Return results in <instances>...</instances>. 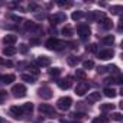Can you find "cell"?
I'll use <instances>...</instances> for the list:
<instances>
[{"mask_svg":"<svg viewBox=\"0 0 123 123\" xmlns=\"http://www.w3.org/2000/svg\"><path fill=\"white\" fill-rule=\"evenodd\" d=\"M15 75L13 74H6V75H0V81L5 83V84H12L15 81Z\"/></svg>","mask_w":123,"mask_h":123,"instance_id":"5bb4252c","label":"cell"},{"mask_svg":"<svg viewBox=\"0 0 123 123\" xmlns=\"http://www.w3.org/2000/svg\"><path fill=\"white\" fill-rule=\"evenodd\" d=\"M103 93H104V96L106 97H109V98H114L116 97V90L114 88H111V87H106L104 90H103Z\"/></svg>","mask_w":123,"mask_h":123,"instance_id":"e0dca14e","label":"cell"},{"mask_svg":"<svg viewBox=\"0 0 123 123\" xmlns=\"http://www.w3.org/2000/svg\"><path fill=\"white\" fill-rule=\"evenodd\" d=\"M12 93L16 98H22V97L26 96V87L23 84H15L12 87Z\"/></svg>","mask_w":123,"mask_h":123,"instance_id":"8992f818","label":"cell"},{"mask_svg":"<svg viewBox=\"0 0 123 123\" xmlns=\"http://www.w3.org/2000/svg\"><path fill=\"white\" fill-rule=\"evenodd\" d=\"M71 123H80V122H71Z\"/></svg>","mask_w":123,"mask_h":123,"instance_id":"f6af8a7d","label":"cell"},{"mask_svg":"<svg viewBox=\"0 0 123 123\" xmlns=\"http://www.w3.org/2000/svg\"><path fill=\"white\" fill-rule=\"evenodd\" d=\"M16 52H18V49L13 48V46H6V48H3V54H5L6 56H13V55H16Z\"/></svg>","mask_w":123,"mask_h":123,"instance_id":"ac0fdd59","label":"cell"},{"mask_svg":"<svg viewBox=\"0 0 123 123\" xmlns=\"http://www.w3.org/2000/svg\"><path fill=\"white\" fill-rule=\"evenodd\" d=\"M114 109V104H110V103H106V104H100V111L106 113V111H111Z\"/></svg>","mask_w":123,"mask_h":123,"instance_id":"44dd1931","label":"cell"},{"mask_svg":"<svg viewBox=\"0 0 123 123\" xmlns=\"http://www.w3.org/2000/svg\"><path fill=\"white\" fill-rule=\"evenodd\" d=\"M10 114L13 116V117H20L23 113H22V107H19V106H12L10 107Z\"/></svg>","mask_w":123,"mask_h":123,"instance_id":"9a60e30c","label":"cell"},{"mask_svg":"<svg viewBox=\"0 0 123 123\" xmlns=\"http://www.w3.org/2000/svg\"><path fill=\"white\" fill-rule=\"evenodd\" d=\"M111 119H113V120H117V122H120V120L123 119V116H122V113H119V111H114V113L111 114Z\"/></svg>","mask_w":123,"mask_h":123,"instance_id":"4dcf8cb0","label":"cell"},{"mask_svg":"<svg viewBox=\"0 0 123 123\" xmlns=\"http://www.w3.org/2000/svg\"><path fill=\"white\" fill-rule=\"evenodd\" d=\"M36 64H38L39 67H48V65H51V58H48V56H45V55L38 56Z\"/></svg>","mask_w":123,"mask_h":123,"instance_id":"8fae6325","label":"cell"},{"mask_svg":"<svg viewBox=\"0 0 123 123\" xmlns=\"http://www.w3.org/2000/svg\"><path fill=\"white\" fill-rule=\"evenodd\" d=\"M97 55H98V58H100V59L106 61V59H110V58H113L114 52H113V49H103V51H100Z\"/></svg>","mask_w":123,"mask_h":123,"instance_id":"30bf717a","label":"cell"},{"mask_svg":"<svg viewBox=\"0 0 123 123\" xmlns=\"http://www.w3.org/2000/svg\"><path fill=\"white\" fill-rule=\"evenodd\" d=\"M39 111L45 116V117H55L56 116V111H55V109H54V106H51V104H39Z\"/></svg>","mask_w":123,"mask_h":123,"instance_id":"3957f363","label":"cell"},{"mask_svg":"<svg viewBox=\"0 0 123 123\" xmlns=\"http://www.w3.org/2000/svg\"><path fill=\"white\" fill-rule=\"evenodd\" d=\"M20 78H22L23 81L29 83V84H33V83H35V77H33V75H29V74H22Z\"/></svg>","mask_w":123,"mask_h":123,"instance_id":"cb8c5ba5","label":"cell"},{"mask_svg":"<svg viewBox=\"0 0 123 123\" xmlns=\"http://www.w3.org/2000/svg\"><path fill=\"white\" fill-rule=\"evenodd\" d=\"M16 41H18V36H16V35H12V33H10V35H6V36L3 38V42H5L7 46H12L13 43H16Z\"/></svg>","mask_w":123,"mask_h":123,"instance_id":"7c38bea8","label":"cell"},{"mask_svg":"<svg viewBox=\"0 0 123 123\" xmlns=\"http://www.w3.org/2000/svg\"><path fill=\"white\" fill-rule=\"evenodd\" d=\"M104 71H106V67H98V68H97V73H98V74H103Z\"/></svg>","mask_w":123,"mask_h":123,"instance_id":"b9f144b4","label":"cell"},{"mask_svg":"<svg viewBox=\"0 0 123 123\" xmlns=\"http://www.w3.org/2000/svg\"><path fill=\"white\" fill-rule=\"evenodd\" d=\"M38 96H39L41 98H43V100H49V98H52L54 93H52V90H51L48 86H43V87H41V88L38 90Z\"/></svg>","mask_w":123,"mask_h":123,"instance_id":"52a82bcc","label":"cell"},{"mask_svg":"<svg viewBox=\"0 0 123 123\" xmlns=\"http://www.w3.org/2000/svg\"><path fill=\"white\" fill-rule=\"evenodd\" d=\"M88 106H86V103H77V111L78 110H87Z\"/></svg>","mask_w":123,"mask_h":123,"instance_id":"e575fe53","label":"cell"},{"mask_svg":"<svg viewBox=\"0 0 123 123\" xmlns=\"http://www.w3.org/2000/svg\"><path fill=\"white\" fill-rule=\"evenodd\" d=\"M58 6H61V7H71L73 3H70V2H58Z\"/></svg>","mask_w":123,"mask_h":123,"instance_id":"d590c367","label":"cell"},{"mask_svg":"<svg viewBox=\"0 0 123 123\" xmlns=\"http://www.w3.org/2000/svg\"><path fill=\"white\" fill-rule=\"evenodd\" d=\"M75 75H77L78 78H81L83 81L86 80V71H84V70H77V73H75Z\"/></svg>","mask_w":123,"mask_h":123,"instance_id":"f546056e","label":"cell"},{"mask_svg":"<svg viewBox=\"0 0 123 123\" xmlns=\"http://www.w3.org/2000/svg\"><path fill=\"white\" fill-rule=\"evenodd\" d=\"M101 42H103L104 45H113V43H114V36H113V35H106V36H103Z\"/></svg>","mask_w":123,"mask_h":123,"instance_id":"d6986e66","label":"cell"},{"mask_svg":"<svg viewBox=\"0 0 123 123\" xmlns=\"http://www.w3.org/2000/svg\"><path fill=\"white\" fill-rule=\"evenodd\" d=\"M45 46L48 49H51V51H61V49H64L67 46V43L62 42V41H59V39H56V38H49L45 42Z\"/></svg>","mask_w":123,"mask_h":123,"instance_id":"6da1fadb","label":"cell"},{"mask_svg":"<svg viewBox=\"0 0 123 123\" xmlns=\"http://www.w3.org/2000/svg\"><path fill=\"white\" fill-rule=\"evenodd\" d=\"M83 16H84V12H81V10H77V12H73V15H71V19H73V20H80Z\"/></svg>","mask_w":123,"mask_h":123,"instance_id":"d4e9b609","label":"cell"},{"mask_svg":"<svg viewBox=\"0 0 123 123\" xmlns=\"http://www.w3.org/2000/svg\"><path fill=\"white\" fill-rule=\"evenodd\" d=\"M56 84H58V87H59L61 90H68V88L71 87L73 81H71V77H67V78H62V80H58Z\"/></svg>","mask_w":123,"mask_h":123,"instance_id":"9c48e42d","label":"cell"},{"mask_svg":"<svg viewBox=\"0 0 123 123\" xmlns=\"http://www.w3.org/2000/svg\"><path fill=\"white\" fill-rule=\"evenodd\" d=\"M73 106V98L71 97H61V98H58V101H56V107L59 109V110H62V111H65V110H68L70 107Z\"/></svg>","mask_w":123,"mask_h":123,"instance_id":"277c9868","label":"cell"},{"mask_svg":"<svg viewBox=\"0 0 123 123\" xmlns=\"http://www.w3.org/2000/svg\"><path fill=\"white\" fill-rule=\"evenodd\" d=\"M65 20H67V15L64 12H56V13H54V15L49 16V22H51L52 26L58 25V23H64Z\"/></svg>","mask_w":123,"mask_h":123,"instance_id":"5b68a950","label":"cell"},{"mask_svg":"<svg viewBox=\"0 0 123 123\" xmlns=\"http://www.w3.org/2000/svg\"><path fill=\"white\" fill-rule=\"evenodd\" d=\"M122 9H123V7H122L120 5H117V6H111V7H110V12H111V15H119V13L122 12Z\"/></svg>","mask_w":123,"mask_h":123,"instance_id":"83f0119b","label":"cell"},{"mask_svg":"<svg viewBox=\"0 0 123 123\" xmlns=\"http://www.w3.org/2000/svg\"><path fill=\"white\" fill-rule=\"evenodd\" d=\"M93 67H94V62H93L91 59H87V61H84V62H83V68L84 70H91Z\"/></svg>","mask_w":123,"mask_h":123,"instance_id":"4316f807","label":"cell"},{"mask_svg":"<svg viewBox=\"0 0 123 123\" xmlns=\"http://www.w3.org/2000/svg\"><path fill=\"white\" fill-rule=\"evenodd\" d=\"M0 64H2V65H6V67H12V65H13V62H12L10 59H2V58H0Z\"/></svg>","mask_w":123,"mask_h":123,"instance_id":"1f68e13d","label":"cell"},{"mask_svg":"<svg viewBox=\"0 0 123 123\" xmlns=\"http://www.w3.org/2000/svg\"><path fill=\"white\" fill-rule=\"evenodd\" d=\"M62 33H64L65 36H68V38H70V36L73 35V31H71V28H70V26H65V28L62 29Z\"/></svg>","mask_w":123,"mask_h":123,"instance_id":"d6a6232c","label":"cell"},{"mask_svg":"<svg viewBox=\"0 0 123 123\" xmlns=\"http://www.w3.org/2000/svg\"><path fill=\"white\" fill-rule=\"evenodd\" d=\"M20 107H22V113H23V114H31V113L33 111V104H32V103H25V104H22Z\"/></svg>","mask_w":123,"mask_h":123,"instance_id":"2e32d148","label":"cell"},{"mask_svg":"<svg viewBox=\"0 0 123 123\" xmlns=\"http://www.w3.org/2000/svg\"><path fill=\"white\" fill-rule=\"evenodd\" d=\"M93 123H109V119L106 116H98L93 119Z\"/></svg>","mask_w":123,"mask_h":123,"instance_id":"484cf974","label":"cell"},{"mask_svg":"<svg viewBox=\"0 0 123 123\" xmlns=\"http://www.w3.org/2000/svg\"><path fill=\"white\" fill-rule=\"evenodd\" d=\"M36 7H38V6H36L35 3H32V5H29V10H36Z\"/></svg>","mask_w":123,"mask_h":123,"instance_id":"7bdbcfd3","label":"cell"},{"mask_svg":"<svg viewBox=\"0 0 123 123\" xmlns=\"http://www.w3.org/2000/svg\"><path fill=\"white\" fill-rule=\"evenodd\" d=\"M100 28H101V29H104V31H109V29H111V28H113V22H111L110 19L104 18L103 20H100Z\"/></svg>","mask_w":123,"mask_h":123,"instance_id":"4fadbf2b","label":"cell"},{"mask_svg":"<svg viewBox=\"0 0 123 123\" xmlns=\"http://www.w3.org/2000/svg\"><path fill=\"white\" fill-rule=\"evenodd\" d=\"M88 52H97V45L96 43H90V45H87V48H86Z\"/></svg>","mask_w":123,"mask_h":123,"instance_id":"836d02e7","label":"cell"},{"mask_svg":"<svg viewBox=\"0 0 123 123\" xmlns=\"http://www.w3.org/2000/svg\"><path fill=\"white\" fill-rule=\"evenodd\" d=\"M106 70H107V71H110L111 74H119V73H120L117 65H109V67H106Z\"/></svg>","mask_w":123,"mask_h":123,"instance_id":"f1b7e54d","label":"cell"},{"mask_svg":"<svg viewBox=\"0 0 123 123\" xmlns=\"http://www.w3.org/2000/svg\"><path fill=\"white\" fill-rule=\"evenodd\" d=\"M0 123H6V120H5V119H2V117H0Z\"/></svg>","mask_w":123,"mask_h":123,"instance_id":"ee69618b","label":"cell"},{"mask_svg":"<svg viewBox=\"0 0 123 123\" xmlns=\"http://www.w3.org/2000/svg\"><path fill=\"white\" fill-rule=\"evenodd\" d=\"M9 18H10V19H13V20H15V22H18V23H19V22H22V19H20L19 16H15V15H9Z\"/></svg>","mask_w":123,"mask_h":123,"instance_id":"ab89813d","label":"cell"},{"mask_svg":"<svg viewBox=\"0 0 123 123\" xmlns=\"http://www.w3.org/2000/svg\"><path fill=\"white\" fill-rule=\"evenodd\" d=\"M6 96H7V93L6 91H3V90H0V104H2L5 100H6Z\"/></svg>","mask_w":123,"mask_h":123,"instance_id":"8d00e7d4","label":"cell"},{"mask_svg":"<svg viewBox=\"0 0 123 123\" xmlns=\"http://www.w3.org/2000/svg\"><path fill=\"white\" fill-rule=\"evenodd\" d=\"M29 71H31L33 75H38V74H39V70H38L36 67H29Z\"/></svg>","mask_w":123,"mask_h":123,"instance_id":"74e56055","label":"cell"},{"mask_svg":"<svg viewBox=\"0 0 123 123\" xmlns=\"http://www.w3.org/2000/svg\"><path fill=\"white\" fill-rule=\"evenodd\" d=\"M48 73H49V75H51V77H59V74H61V68L54 67V68L48 70Z\"/></svg>","mask_w":123,"mask_h":123,"instance_id":"603a6c76","label":"cell"},{"mask_svg":"<svg viewBox=\"0 0 123 123\" xmlns=\"http://www.w3.org/2000/svg\"><path fill=\"white\" fill-rule=\"evenodd\" d=\"M77 32H78V35H80V38H81L83 41L88 39L90 35H91V29H90V26H88L87 23H80V25H77Z\"/></svg>","mask_w":123,"mask_h":123,"instance_id":"7a4b0ae2","label":"cell"},{"mask_svg":"<svg viewBox=\"0 0 123 123\" xmlns=\"http://www.w3.org/2000/svg\"><path fill=\"white\" fill-rule=\"evenodd\" d=\"M100 97H101V94H100L98 91H94V93H91V94L87 97V100H88V101H97V100H100Z\"/></svg>","mask_w":123,"mask_h":123,"instance_id":"7402d4cb","label":"cell"},{"mask_svg":"<svg viewBox=\"0 0 123 123\" xmlns=\"http://www.w3.org/2000/svg\"><path fill=\"white\" fill-rule=\"evenodd\" d=\"M78 58L75 56V55H70L68 58H67V62H68V65H71V67H75L77 64H78Z\"/></svg>","mask_w":123,"mask_h":123,"instance_id":"ffe728a7","label":"cell"},{"mask_svg":"<svg viewBox=\"0 0 123 123\" xmlns=\"http://www.w3.org/2000/svg\"><path fill=\"white\" fill-rule=\"evenodd\" d=\"M104 83H107V84H116V78L109 77V78H106V80H104Z\"/></svg>","mask_w":123,"mask_h":123,"instance_id":"f35d334b","label":"cell"},{"mask_svg":"<svg viewBox=\"0 0 123 123\" xmlns=\"http://www.w3.org/2000/svg\"><path fill=\"white\" fill-rule=\"evenodd\" d=\"M20 52H22V54H26V52H28V45L22 43V45H20Z\"/></svg>","mask_w":123,"mask_h":123,"instance_id":"60d3db41","label":"cell"},{"mask_svg":"<svg viewBox=\"0 0 123 123\" xmlns=\"http://www.w3.org/2000/svg\"><path fill=\"white\" fill-rule=\"evenodd\" d=\"M88 88H90V84L87 81H80L75 87V93H77V96H84L88 91Z\"/></svg>","mask_w":123,"mask_h":123,"instance_id":"ba28073f","label":"cell"}]
</instances>
